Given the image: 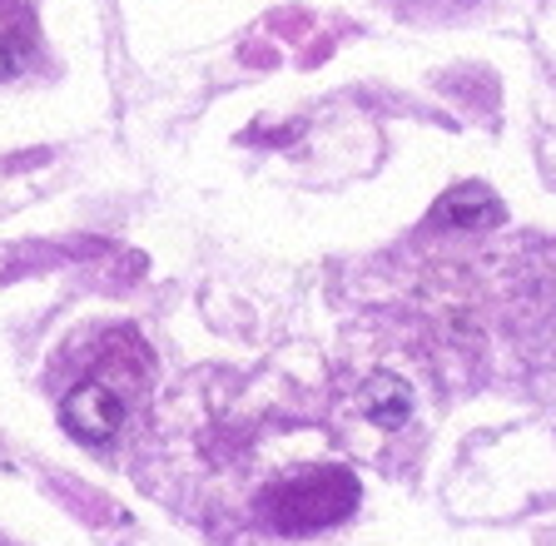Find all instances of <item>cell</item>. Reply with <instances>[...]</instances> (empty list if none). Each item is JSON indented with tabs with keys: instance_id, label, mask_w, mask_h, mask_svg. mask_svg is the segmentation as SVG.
Returning a JSON list of instances; mask_svg holds the SVG:
<instances>
[{
	"instance_id": "1",
	"label": "cell",
	"mask_w": 556,
	"mask_h": 546,
	"mask_svg": "<svg viewBox=\"0 0 556 546\" xmlns=\"http://www.w3.org/2000/svg\"><path fill=\"white\" fill-rule=\"evenodd\" d=\"M358 501V487L348 472H318L303 477L293 487H283L274 501H268V517H274L283 532H318L328 522H343L348 511Z\"/></svg>"
},
{
	"instance_id": "2",
	"label": "cell",
	"mask_w": 556,
	"mask_h": 546,
	"mask_svg": "<svg viewBox=\"0 0 556 546\" xmlns=\"http://www.w3.org/2000/svg\"><path fill=\"white\" fill-rule=\"evenodd\" d=\"M60 422H65L70 437L80 442H110L119 432V422H125V407H119V397L110 393L104 383H80L75 393L65 397V407H60Z\"/></svg>"
},
{
	"instance_id": "3",
	"label": "cell",
	"mask_w": 556,
	"mask_h": 546,
	"mask_svg": "<svg viewBox=\"0 0 556 546\" xmlns=\"http://www.w3.org/2000/svg\"><path fill=\"white\" fill-rule=\"evenodd\" d=\"M497 219H502V204L482 185H457L452 194L438 199V224H447V229H486Z\"/></svg>"
},
{
	"instance_id": "4",
	"label": "cell",
	"mask_w": 556,
	"mask_h": 546,
	"mask_svg": "<svg viewBox=\"0 0 556 546\" xmlns=\"http://www.w3.org/2000/svg\"><path fill=\"white\" fill-rule=\"evenodd\" d=\"M363 412L378 428H403L407 412H413V393H407V383H397L393 372H378V378L363 383Z\"/></svg>"
}]
</instances>
